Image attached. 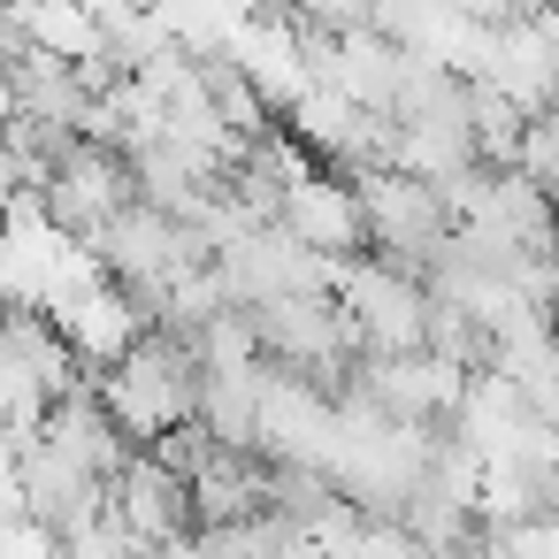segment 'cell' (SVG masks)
Instances as JSON below:
<instances>
[{"label": "cell", "instance_id": "obj_1", "mask_svg": "<svg viewBox=\"0 0 559 559\" xmlns=\"http://www.w3.org/2000/svg\"><path fill=\"white\" fill-rule=\"evenodd\" d=\"M353 185H360V207H368V246H376L391 269H406V276L429 284V269H437V253H444V238H452V207H444L437 177H414V169H360Z\"/></svg>", "mask_w": 559, "mask_h": 559}, {"label": "cell", "instance_id": "obj_2", "mask_svg": "<svg viewBox=\"0 0 559 559\" xmlns=\"http://www.w3.org/2000/svg\"><path fill=\"white\" fill-rule=\"evenodd\" d=\"M39 200H47V215L70 230V238H100L131 200H139V177H131V154L123 146H100V139H78L70 154H62V169L39 185Z\"/></svg>", "mask_w": 559, "mask_h": 559}, {"label": "cell", "instance_id": "obj_3", "mask_svg": "<svg viewBox=\"0 0 559 559\" xmlns=\"http://www.w3.org/2000/svg\"><path fill=\"white\" fill-rule=\"evenodd\" d=\"M116 498H123V513H131V528L146 536V544H192V528H200V506H192V475H177L162 452H131V467L116 475Z\"/></svg>", "mask_w": 559, "mask_h": 559}, {"label": "cell", "instance_id": "obj_4", "mask_svg": "<svg viewBox=\"0 0 559 559\" xmlns=\"http://www.w3.org/2000/svg\"><path fill=\"white\" fill-rule=\"evenodd\" d=\"M284 230L314 253H360L368 246V207H360V185H337V177H299L292 200H284Z\"/></svg>", "mask_w": 559, "mask_h": 559}, {"label": "cell", "instance_id": "obj_5", "mask_svg": "<svg viewBox=\"0 0 559 559\" xmlns=\"http://www.w3.org/2000/svg\"><path fill=\"white\" fill-rule=\"evenodd\" d=\"M0 78H9V93H16V108H24V116L62 123V131H78V123H85V108H93V85H85V78H78V62H70V55H55V47L16 55Z\"/></svg>", "mask_w": 559, "mask_h": 559}, {"label": "cell", "instance_id": "obj_6", "mask_svg": "<svg viewBox=\"0 0 559 559\" xmlns=\"http://www.w3.org/2000/svg\"><path fill=\"white\" fill-rule=\"evenodd\" d=\"M460 9H467V16H483V24H506V16H521V9H528V0H460Z\"/></svg>", "mask_w": 559, "mask_h": 559}, {"label": "cell", "instance_id": "obj_7", "mask_svg": "<svg viewBox=\"0 0 559 559\" xmlns=\"http://www.w3.org/2000/svg\"><path fill=\"white\" fill-rule=\"evenodd\" d=\"M544 322H551V345H559V299H551V314H544Z\"/></svg>", "mask_w": 559, "mask_h": 559}]
</instances>
